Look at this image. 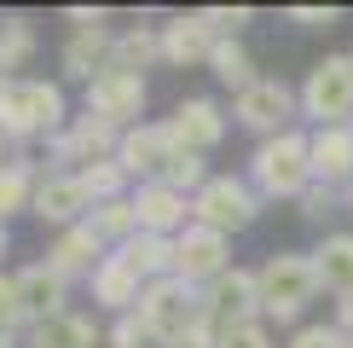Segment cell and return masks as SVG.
Returning <instances> with one entry per match:
<instances>
[{
	"label": "cell",
	"instance_id": "cell-1",
	"mask_svg": "<svg viewBox=\"0 0 353 348\" xmlns=\"http://www.w3.org/2000/svg\"><path fill=\"white\" fill-rule=\"evenodd\" d=\"M70 87L58 76H0V134L12 151H35L70 122Z\"/></svg>",
	"mask_w": 353,
	"mask_h": 348
},
{
	"label": "cell",
	"instance_id": "cell-2",
	"mask_svg": "<svg viewBox=\"0 0 353 348\" xmlns=\"http://www.w3.org/2000/svg\"><path fill=\"white\" fill-rule=\"evenodd\" d=\"M255 290H261V319L267 325H301V313L325 296L313 250H272L255 267Z\"/></svg>",
	"mask_w": 353,
	"mask_h": 348
},
{
	"label": "cell",
	"instance_id": "cell-3",
	"mask_svg": "<svg viewBox=\"0 0 353 348\" xmlns=\"http://www.w3.org/2000/svg\"><path fill=\"white\" fill-rule=\"evenodd\" d=\"M243 180L261 192V203H301V192L313 186V151H307V128H290V134L255 139L243 163Z\"/></svg>",
	"mask_w": 353,
	"mask_h": 348
},
{
	"label": "cell",
	"instance_id": "cell-4",
	"mask_svg": "<svg viewBox=\"0 0 353 348\" xmlns=\"http://www.w3.org/2000/svg\"><path fill=\"white\" fill-rule=\"evenodd\" d=\"M296 99L307 128H353V58L325 52L319 64H307Z\"/></svg>",
	"mask_w": 353,
	"mask_h": 348
},
{
	"label": "cell",
	"instance_id": "cell-5",
	"mask_svg": "<svg viewBox=\"0 0 353 348\" xmlns=\"http://www.w3.org/2000/svg\"><path fill=\"white\" fill-rule=\"evenodd\" d=\"M116 145H122V128H110L105 116H93V110H76L52 139H41V168L81 174L87 163H105V157H116Z\"/></svg>",
	"mask_w": 353,
	"mask_h": 348
},
{
	"label": "cell",
	"instance_id": "cell-6",
	"mask_svg": "<svg viewBox=\"0 0 353 348\" xmlns=\"http://www.w3.org/2000/svg\"><path fill=\"white\" fill-rule=\"evenodd\" d=\"M191 221L220 232V238H238L261 221V192L243 180V174H209L203 192L191 197Z\"/></svg>",
	"mask_w": 353,
	"mask_h": 348
},
{
	"label": "cell",
	"instance_id": "cell-7",
	"mask_svg": "<svg viewBox=\"0 0 353 348\" xmlns=\"http://www.w3.org/2000/svg\"><path fill=\"white\" fill-rule=\"evenodd\" d=\"M232 122L249 128L255 139H272V134H290L301 128V99L284 76H261L249 81L243 93H232Z\"/></svg>",
	"mask_w": 353,
	"mask_h": 348
},
{
	"label": "cell",
	"instance_id": "cell-8",
	"mask_svg": "<svg viewBox=\"0 0 353 348\" xmlns=\"http://www.w3.org/2000/svg\"><path fill=\"white\" fill-rule=\"evenodd\" d=\"M145 105H151V81L134 76V70H99L93 81L81 87V110H93V116H105L110 128H139L145 122Z\"/></svg>",
	"mask_w": 353,
	"mask_h": 348
},
{
	"label": "cell",
	"instance_id": "cell-9",
	"mask_svg": "<svg viewBox=\"0 0 353 348\" xmlns=\"http://www.w3.org/2000/svg\"><path fill=\"white\" fill-rule=\"evenodd\" d=\"M163 128H168V139H174V151H191V157H209L220 139H226V128H232V110L220 105V99L209 93H185L180 105H174L163 116Z\"/></svg>",
	"mask_w": 353,
	"mask_h": 348
},
{
	"label": "cell",
	"instance_id": "cell-10",
	"mask_svg": "<svg viewBox=\"0 0 353 348\" xmlns=\"http://www.w3.org/2000/svg\"><path fill=\"white\" fill-rule=\"evenodd\" d=\"M134 313L174 342V337H185V331L203 319V290L185 284V279H157V284L139 290V308H134Z\"/></svg>",
	"mask_w": 353,
	"mask_h": 348
},
{
	"label": "cell",
	"instance_id": "cell-11",
	"mask_svg": "<svg viewBox=\"0 0 353 348\" xmlns=\"http://www.w3.org/2000/svg\"><path fill=\"white\" fill-rule=\"evenodd\" d=\"M226 267H238V261H232V238H220V232L197 226V221L174 238V279H185V284L203 290L209 279H220Z\"/></svg>",
	"mask_w": 353,
	"mask_h": 348
},
{
	"label": "cell",
	"instance_id": "cell-12",
	"mask_svg": "<svg viewBox=\"0 0 353 348\" xmlns=\"http://www.w3.org/2000/svg\"><path fill=\"white\" fill-rule=\"evenodd\" d=\"M87 209H93V197H87L81 174H58V168H41V180H35V203H29V215H35L41 226L64 232V226L87 221Z\"/></svg>",
	"mask_w": 353,
	"mask_h": 348
},
{
	"label": "cell",
	"instance_id": "cell-13",
	"mask_svg": "<svg viewBox=\"0 0 353 348\" xmlns=\"http://www.w3.org/2000/svg\"><path fill=\"white\" fill-rule=\"evenodd\" d=\"M174 157H180V151H174L168 128H163V122H151V116H145L139 128H128V134H122V145H116V163L128 168V180H134V186L163 180Z\"/></svg>",
	"mask_w": 353,
	"mask_h": 348
},
{
	"label": "cell",
	"instance_id": "cell-14",
	"mask_svg": "<svg viewBox=\"0 0 353 348\" xmlns=\"http://www.w3.org/2000/svg\"><path fill=\"white\" fill-rule=\"evenodd\" d=\"M110 52H116V29L110 23L105 29H70V35L58 41V81L87 87L99 70H110Z\"/></svg>",
	"mask_w": 353,
	"mask_h": 348
},
{
	"label": "cell",
	"instance_id": "cell-15",
	"mask_svg": "<svg viewBox=\"0 0 353 348\" xmlns=\"http://www.w3.org/2000/svg\"><path fill=\"white\" fill-rule=\"evenodd\" d=\"M203 313L214 325H238V319H261V290H255V267H226L220 279L203 284Z\"/></svg>",
	"mask_w": 353,
	"mask_h": 348
},
{
	"label": "cell",
	"instance_id": "cell-16",
	"mask_svg": "<svg viewBox=\"0 0 353 348\" xmlns=\"http://www.w3.org/2000/svg\"><path fill=\"white\" fill-rule=\"evenodd\" d=\"M134 215H139V232H151V238H180L191 226V197L174 192L168 180H145L134 186Z\"/></svg>",
	"mask_w": 353,
	"mask_h": 348
},
{
	"label": "cell",
	"instance_id": "cell-17",
	"mask_svg": "<svg viewBox=\"0 0 353 348\" xmlns=\"http://www.w3.org/2000/svg\"><path fill=\"white\" fill-rule=\"evenodd\" d=\"M18 348H105V325H99V313H87V308H64L52 319L23 325Z\"/></svg>",
	"mask_w": 353,
	"mask_h": 348
},
{
	"label": "cell",
	"instance_id": "cell-18",
	"mask_svg": "<svg viewBox=\"0 0 353 348\" xmlns=\"http://www.w3.org/2000/svg\"><path fill=\"white\" fill-rule=\"evenodd\" d=\"M18 296H23V319L35 325V319H52V313L70 308V279L52 267L47 255L23 261V267H18Z\"/></svg>",
	"mask_w": 353,
	"mask_h": 348
},
{
	"label": "cell",
	"instance_id": "cell-19",
	"mask_svg": "<svg viewBox=\"0 0 353 348\" xmlns=\"http://www.w3.org/2000/svg\"><path fill=\"white\" fill-rule=\"evenodd\" d=\"M157 29H163V64H168V70H209L214 35L191 18V12H168Z\"/></svg>",
	"mask_w": 353,
	"mask_h": 348
},
{
	"label": "cell",
	"instance_id": "cell-20",
	"mask_svg": "<svg viewBox=\"0 0 353 348\" xmlns=\"http://www.w3.org/2000/svg\"><path fill=\"white\" fill-rule=\"evenodd\" d=\"M105 255H110L105 238H99L87 221H76V226H64V232H52V238H47V261L64 273L70 284H76V279H93V267H99Z\"/></svg>",
	"mask_w": 353,
	"mask_h": 348
},
{
	"label": "cell",
	"instance_id": "cell-21",
	"mask_svg": "<svg viewBox=\"0 0 353 348\" xmlns=\"http://www.w3.org/2000/svg\"><path fill=\"white\" fill-rule=\"evenodd\" d=\"M139 279H134V267H128L122 255H105L93 267V279H87V296H93V313H110V319H122V313H134L139 308Z\"/></svg>",
	"mask_w": 353,
	"mask_h": 348
},
{
	"label": "cell",
	"instance_id": "cell-22",
	"mask_svg": "<svg viewBox=\"0 0 353 348\" xmlns=\"http://www.w3.org/2000/svg\"><path fill=\"white\" fill-rule=\"evenodd\" d=\"M307 151H313V180L336 192L353 186V128H307Z\"/></svg>",
	"mask_w": 353,
	"mask_h": 348
},
{
	"label": "cell",
	"instance_id": "cell-23",
	"mask_svg": "<svg viewBox=\"0 0 353 348\" xmlns=\"http://www.w3.org/2000/svg\"><path fill=\"white\" fill-rule=\"evenodd\" d=\"M35 180H41V157L35 151H12L6 163H0V221H18L29 215V203H35Z\"/></svg>",
	"mask_w": 353,
	"mask_h": 348
},
{
	"label": "cell",
	"instance_id": "cell-24",
	"mask_svg": "<svg viewBox=\"0 0 353 348\" xmlns=\"http://www.w3.org/2000/svg\"><path fill=\"white\" fill-rule=\"evenodd\" d=\"M110 64H116V70H134V76L157 70V64H163V29H157V23H128V29H116Z\"/></svg>",
	"mask_w": 353,
	"mask_h": 348
},
{
	"label": "cell",
	"instance_id": "cell-25",
	"mask_svg": "<svg viewBox=\"0 0 353 348\" xmlns=\"http://www.w3.org/2000/svg\"><path fill=\"white\" fill-rule=\"evenodd\" d=\"M35 52H41L35 18L29 12H0V76H23Z\"/></svg>",
	"mask_w": 353,
	"mask_h": 348
},
{
	"label": "cell",
	"instance_id": "cell-26",
	"mask_svg": "<svg viewBox=\"0 0 353 348\" xmlns=\"http://www.w3.org/2000/svg\"><path fill=\"white\" fill-rule=\"evenodd\" d=\"M134 267L139 284H157V279H174V238H151V232H134V238L116 250Z\"/></svg>",
	"mask_w": 353,
	"mask_h": 348
},
{
	"label": "cell",
	"instance_id": "cell-27",
	"mask_svg": "<svg viewBox=\"0 0 353 348\" xmlns=\"http://www.w3.org/2000/svg\"><path fill=\"white\" fill-rule=\"evenodd\" d=\"M313 267H319V284L330 296H347L353 290V232H325L313 250Z\"/></svg>",
	"mask_w": 353,
	"mask_h": 348
},
{
	"label": "cell",
	"instance_id": "cell-28",
	"mask_svg": "<svg viewBox=\"0 0 353 348\" xmlns=\"http://www.w3.org/2000/svg\"><path fill=\"white\" fill-rule=\"evenodd\" d=\"M209 76H214L220 87H232V93H243L249 81H261V64H255V52H249L243 41H214Z\"/></svg>",
	"mask_w": 353,
	"mask_h": 348
},
{
	"label": "cell",
	"instance_id": "cell-29",
	"mask_svg": "<svg viewBox=\"0 0 353 348\" xmlns=\"http://www.w3.org/2000/svg\"><path fill=\"white\" fill-rule=\"evenodd\" d=\"M87 226H93L99 238H105V250H122V244L139 232L134 197H110V203H93V209H87Z\"/></svg>",
	"mask_w": 353,
	"mask_h": 348
},
{
	"label": "cell",
	"instance_id": "cell-30",
	"mask_svg": "<svg viewBox=\"0 0 353 348\" xmlns=\"http://www.w3.org/2000/svg\"><path fill=\"white\" fill-rule=\"evenodd\" d=\"M81 186L93 203H110V197H134V180H128V168L116 163V157H105V163H87L81 168Z\"/></svg>",
	"mask_w": 353,
	"mask_h": 348
},
{
	"label": "cell",
	"instance_id": "cell-31",
	"mask_svg": "<svg viewBox=\"0 0 353 348\" xmlns=\"http://www.w3.org/2000/svg\"><path fill=\"white\" fill-rule=\"evenodd\" d=\"M105 348H174L157 325H145L139 313H122V319H110L105 325Z\"/></svg>",
	"mask_w": 353,
	"mask_h": 348
},
{
	"label": "cell",
	"instance_id": "cell-32",
	"mask_svg": "<svg viewBox=\"0 0 353 348\" xmlns=\"http://www.w3.org/2000/svg\"><path fill=\"white\" fill-rule=\"evenodd\" d=\"M214 41H243V29L255 23V6H197L191 12Z\"/></svg>",
	"mask_w": 353,
	"mask_h": 348
},
{
	"label": "cell",
	"instance_id": "cell-33",
	"mask_svg": "<svg viewBox=\"0 0 353 348\" xmlns=\"http://www.w3.org/2000/svg\"><path fill=\"white\" fill-rule=\"evenodd\" d=\"M284 348H347V331L336 325V319H307L284 337Z\"/></svg>",
	"mask_w": 353,
	"mask_h": 348
},
{
	"label": "cell",
	"instance_id": "cell-34",
	"mask_svg": "<svg viewBox=\"0 0 353 348\" xmlns=\"http://www.w3.org/2000/svg\"><path fill=\"white\" fill-rule=\"evenodd\" d=\"M209 157H191V151H180V157H174V163H168V174H163V180L174 186V192H185V197H197L203 192V180H209Z\"/></svg>",
	"mask_w": 353,
	"mask_h": 348
},
{
	"label": "cell",
	"instance_id": "cell-35",
	"mask_svg": "<svg viewBox=\"0 0 353 348\" xmlns=\"http://www.w3.org/2000/svg\"><path fill=\"white\" fill-rule=\"evenodd\" d=\"M220 348H278L267 319H238V325H220Z\"/></svg>",
	"mask_w": 353,
	"mask_h": 348
},
{
	"label": "cell",
	"instance_id": "cell-36",
	"mask_svg": "<svg viewBox=\"0 0 353 348\" xmlns=\"http://www.w3.org/2000/svg\"><path fill=\"white\" fill-rule=\"evenodd\" d=\"M23 296H18V273L0 267V331H12V337H23Z\"/></svg>",
	"mask_w": 353,
	"mask_h": 348
},
{
	"label": "cell",
	"instance_id": "cell-37",
	"mask_svg": "<svg viewBox=\"0 0 353 348\" xmlns=\"http://www.w3.org/2000/svg\"><path fill=\"white\" fill-rule=\"evenodd\" d=\"M284 18L296 29H307V35H330V29L342 23V6H290Z\"/></svg>",
	"mask_w": 353,
	"mask_h": 348
},
{
	"label": "cell",
	"instance_id": "cell-38",
	"mask_svg": "<svg viewBox=\"0 0 353 348\" xmlns=\"http://www.w3.org/2000/svg\"><path fill=\"white\" fill-rule=\"evenodd\" d=\"M336 197H347V192H336V186L313 180V186H307V192H301V221L325 226V215H336Z\"/></svg>",
	"mask_w": 353,
	"mask_h": 348
},
{
	"label": "cell",
	"instance_id": "cell-39",
	"mask_svg": "<svg viewBox=\"0 0 353 348\" xmlns=\"http://www.w3.org/2000/svg\"><path fill=\"white\" fill-rule=\"evenodd\" d=\"M174 348H220V325H214L209 313H203L197 325L185 331V337H174Z\"/></svg>",
	"mask_w": 353,
	"mask_h": 348
},
{
	"label": "cell",
	"instance_id": "cell-40",
	"mask_svg": "<svg viewBox=\"0 0 353 348\" xmlns=\"http://www.w3.org/2000/svg\"><path fill=\"white\" fill-rule=\"evenodd\" d=\"M58 18H64L70 29H105V23H110V12H105V6H64Z\"/></svg>",
	"mask_w": 353,
	"mask_h": 348
},
{
	"label": "cell",
	"instance_id": "cell-41",
	"mask_svg": "<svg viewBox=\"0 0 353 348\" xmlns=\"http://www.w3.org/2000/svg\"><path fill=\"white\" fill-rule=\"evenodd\" d=\"M336 325L353 337V290H347V296H336Z\"/></svg>",
	"mask_w": 353,
	"mask_h": 348
},
{
	"label": "cell",
	"instance_id": "cell-42",
	"mask_svg": "<svg viewBox=\"0 0 353 348\" xmlns=\"http://www.w3.org/2000/svg\"><path fill=\"white\" fill-rule=\"evenodd\" d=\"M6 250H12V226L0 221V261H6Z\"/></svg>",
	"mask_w": 353,
	"mask_h": 348
},
{
	"label": "cell",
	"instance_id": "cell-43",
	"mask_svg": "<svg viewBox=\"0 0 353 348\" xmlns=\"http://www.w3.org/2000/svg\"><path fill=\"white\" fill-rule=\"evenodd\" d=\"M0 348H18V337H12V331H0Z\"/></svg>",
	"mask_w": 353,
	"mask_h": 348
},
{
	"label": "cell",
	"instance_id": "cell-44",
	"mask_svg": "<svg viewBox=\"0 0 353 348\" xmlns=\"http://www.w3.org/2000/svg\"><path fill=\"white\" fill-rule=\"evenodd\" d=\"M6 157H12V145H6V134H0V163H6Z\"/></svg>",
	"mask_w": 353,
	"mask_h": 348
},
{
	"label": "cell",
	"instance_id": "cell-45",
	"mask_svg": "<svg viewBox=\"0 0 353 348\" xmlns=\"http://www.w3.org/2000/svg\"><path fill=\"white\" fill-rule=\"evenodd\" d=\"M347 209H353V186H347Z\"/></svg>",
	"mask_w": 353,
	"mask_h": 348
},
{
	"label": "cell",
	"instance_id": "cell-46",
	"mask_svg": "<svg viewBox=\"0 0 353 348\" xmlns=\"http://www.w3.org/2000/svg\"><path fill=\"white\" fill-rule=\"evenodd\" d=\"M347 58H353V47H347Z\"/></svg>",
	"mask_w": 353,
	"mask_h": 348
},
{
	"label": "cell",
	"instance_id": "cell-47",
	"mask_svg": "<svg viewBox=\"0 0 353 348\" xmlns=\"http://www.w3.org/2000/svg\"><path fill=\"white\" fill-rule=\"evenodd\" d=\"M347 348H353V337H347Z\"/></svg>",
	"mask_w": 353,
	"mask_h": 348
}]
</instances>
